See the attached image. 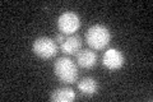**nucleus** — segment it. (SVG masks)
Wrapping results in <instances>:
<instances>
[{"instance_id": "1", "label": "nucleus", "mask_w": 153, "mask_h": 102, "mask_svg": "<svg viewBox=\"0 0 153 102\" xmlns=\"http://www.w3.org/2000/svg\"><path fill=\"white\" fill-rule=\"evenodd\" d=\"M54 73L61 83L64 84H73L76 82L79 77L78 68L75 63L66 56H61L56 59L54 64Z\"/></svg>"}, {"instance_id": "2", "label": "nucleus", "mask_w": 153, "mask_h": 102, "mask_svg": "<svg viewBox=\"0 0 153 102\" xmlns=\"http://www.w3.org/2000/svg\"><path fill=\"white\" fill-rule=\"evenodd\" d=\"M85 41L92 50L100 51L108 46L111 41V33L108 28L102 24H93L85 33Z\"/></svg>"}, {"instance_id": "3", "label": "nucleus", "mask_w": 153, "mask_h": 102, "mask_svg": "<svg viewBox=\"0 0 153 102\" xmlns=\"http://www.w3.org/2000/svg\"><path fill=\"white\" fill-rule=\"evenodd\" d=\"M32 51L35 52V55L41 57V59H52L55 57L56 54L59 52V47L55 40H52L50 37H38L33 41L32 45Z\"/></svg>"}, {"instance_id": "4", "label": "nucleus", "mask_w": 153, "mask_h": 102, "mask_svg": "<svg viewBox=\"0 0 153 102\" xmlns=\"http://www.w3.org/2000/svg\"><path fill=\"white\" fill-rule=\"evenodd\" d=\"M80 27V18L74 12H64L57 18V28L65 36L75 35Z\"/></svg>"}, {"instance_id": "5", "label": "nucleus", "mask_w": 153, "mask_h": 102, "mask_svg": "<svg viewBox=\"0 0 153 102\" xmlns=\"http://www.w3.org/2000/svg\"><path fill=\"white\" fill-rule=\"evenodd\" d=\"M102 64L108 70H117L124 64V55L120 50L116 48H108L103 54Z\"/></svg>"}, {"instance_id": "6", "label": "nucleus", "mask_w": 153, "mask_h": 102, "mask_svg": "<svg viewBox=\"0 0 153 102\" xmlns=\"http://www.w3.org/2000/svg\"><path fill=\"white\" fill-rule=\"evenodd\" d=\"M76 56V64L83 69H91L97 64V54L92 48H80Z\"/></svg>"}, {"instance_id": "7", "label": "nucleus", "mask_w": 153, "mask_h": 102, "mask_svg": "<svg viewBox=\"0 0 153 102\" xmlns=\"http://www.w3.org/2000/svg\"><path fill=\"white\" fill-rule=\"evenodd\" d=\"M80 48H82V38L78 35L68 36L60 45V50L64 55H76Z\"/></svg>"}, {"instance_id": "8", "label": "nucleus", "mask_w": 153, "mask_h": 102, "mask_svg": "<svg viewBox=\"0 0 153 102\" xmlns=\"http://www.w3.org/2000/svg\"><path fill=\"white\" fill-rule=\"evenodd\" d=\"M50 100L54 102H71L75 100V92L70 87H59L51 92Z\"/></svg>"}, {"instance_id": "9", "label": "nucleus", "mask_w": 153, "mask_h": 102, "mask_svg": "<svg viewBox=\"0 0 153 102\" xmlns=\"http://www.w3.org/2000/svg\"><path fill=\"white\" fill-rule=\"evenodd\" d=\"M78 91L83 96H93L98 91V82L92 77H85L78 82Z\"/></svg>"}, {"instance_id": "10", "label": "nucleus", "mask_w": 153, "mask_h": 102, "mask_svg": "<svg viewBox=\"0 0 153 102\" xmlns=\"http://www.w3.org/2000/svg\"><path fill=\"white\" fill-rule=\"evenodd\" d=\"M65 35H63V33H57V35L55 36V38H54V40H55V42L56 43H59V45H61V43H63L64 41H65Z\"/></svg>"}]
</instances>
